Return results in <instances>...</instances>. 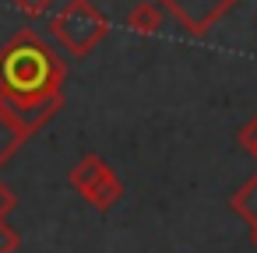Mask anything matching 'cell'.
<instances>
[{"label": "cell", "mask_w": 257, "mask_h": 253, "mask_svg": "<svg viewBox=\"0 0 257 253\" xmlns=\"http://www.w3.org/2000/svg\"><path fill=\"white\" fill-rule=\"evenodd\" d=\"M64 60L36 29H22L0 46V99L29 134L64 109Z\"/></svg>", "instance_id": "1"}, {"label": "cell", "mask_w": 257, "mask_h": 253, "mask_svg": "<svg viewBox=\"0 0 257 253\" xmlns=\"http://www.w3.org/2000/svg\"><path fill=\"white\" fill-rule=\"evenodd\" d=\"M127 29L138 36H155L162 29V8L145 0V4H134V11L127 15Z\"/></svg>", "instance_id": "7"}, {"label": "cell", "mask_w": 257, "mask_h": 253, "mask_svg": "<svg viewBox=\"0 0 257 253\" xmlns=\"http://www.w3.org/2000/svg\"><path fill=\"white\" fill-rule=\"evenodd\" d=\"M71 186H74L95 211H109V207H116L120 197H123L120 176H116L99 155H85V158L71 169Z\"/></svg>", "instance_id": "3"}, {"label": "cell", "mask_w": 257, "mask_h": 253, "mask_svg": "<svg viewBox=\"0 0 257 253\" xmlns=\"http://www.w3.org/2000/svg\"><path fill=\"white\" fill-rule=\"evenodd\" d=\"M250 242H253V246H257V228H250Z\"/></svg>", "instance_id": "12"}, {"label": "cell", "mask_w": 257, "mask_h": 253, "mask_svg": "<svg viewBox=\"0 0 257 253\" xmlns=\"http://www.w3.org/2000/svg\"><path fill=\"white\" fill-rule=\"evenodd\" d=\"M239 148H243L246 155H253V158H257V116H253V120H246V123L239 127Z\"/></svg>", "instance_id": "8"}, {"label": "cell", "mask_w": 257, "mask_h": 253, "mask_svg": "<svg viewBox=\"0 0 257 253\" xmlns=\"http://www.w3.org/2000/svg\"><path fill=\"white\" fill-rule=\"evenodd\" d=\"M159 4L176 18V25L187 32V36H194V39H201V36H208L239 0H159Z\"/></svg>", "instance_id": "4"}, {"label": "cell", "mask_w": 257, "mask_h": 253, "mask_svg": "<svg viewBox=\"0 0 257 253\" xmlns=\"http://www.w3.org/2000/svg\"><path fill=\"white\" fill-rule=\"evenodd\" d=\"M29 137H32V134L18 123V116L8 109L4 99H0V169H4V165L18 155V148H22Z\"/></svg>", "instance_id": "5"}, {"label": "cell", "mask_w": 257, "mask_h": 253, "mask_svg": "<svg viewBox=\"0 0 257 253\" xmlns=\"http://www.w3.org/2000/svg\"><path fill=\"white\" fill-rule=\"evenodd\" d=\"M15 211V193L4 186V183H0V218H8Z\"/></svg>", "instance_id": "11"}, {"label": "cell", "mask_w": 257, "mask_h": 253, "mask_svg": "<svg viewBox=\"0 0 257 253\" xmlns=\"http://www.w3.org/2000/svg\"><path fill=\"white\" fill-rule=\"evenodd\" d=\"M18 232L8 225V218H0V253H18Z\"/></svg>", "instance_id": "10"}, {"label": "cell", "mask_w": 257, "mask_h": 253, "mask_svg": "<svg viewBox=\"0 0 257 253\" xmlns=\"http://www.w3.org/2000/svg\"><path fill=\"white\" fill-rule=\"evenodd\" d=\"M229 207H232L236 218H243L250 228H257V172L229 197Z\"/></svg>", "instance_id": "6"}, {"label": "cell", "mask_w": 257, "mask_h": 253, "mask_svg": "<svg viewBox=\"0 0 257 253\" xmlns=\"http://www.w3.org/2000/svg\"><path fill=\"white\" fill-rule=\"evenodd\" d=\"M50 4H53V0H15V8H18L25 18H43V15H50Z\"/></svg>", "instance_id": "9"}, {"label": "cell", "mask_w": 257, "mask_h": 253, "mask_svg": "<svg viewBox=\"0 0 257 253\" xmlns=\"http://www.w3.org/2000/svg\"><path fill=\"white\" fill-rule=\"evenodd\" d=\"M106 32H109V22H106V15L92 4V0H67V4L53 15V22H50V36L74 60L88 57L106 39Z\"/></svg>", "instance_id": "2"}]
</instances>
